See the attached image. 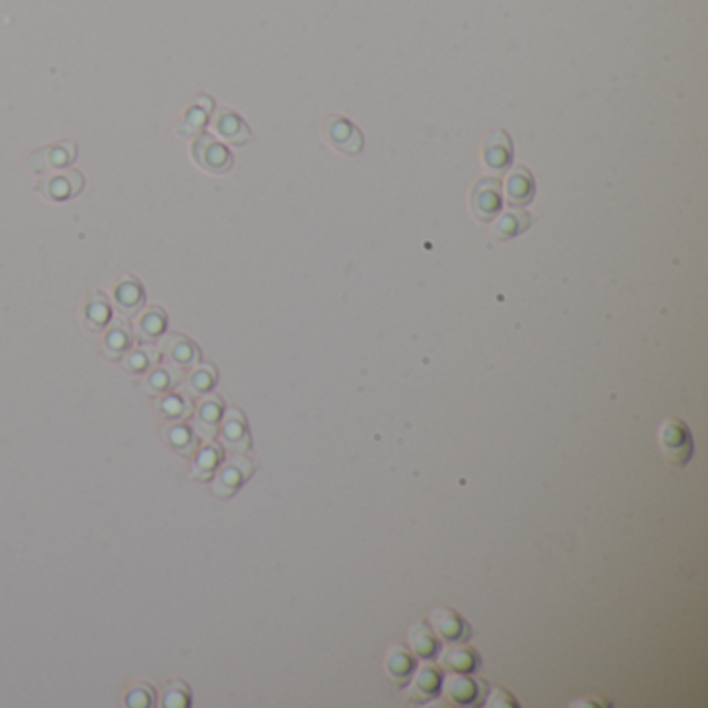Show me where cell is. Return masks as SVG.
<instances>
[{"label": "cell", "mask_w": 708, "mask_h": 708, "mask_svg": "<svg viewBox=\"0 0 708 708\" xmlns=\"http://www.w3.org/2000/svg\"><path fill=\"white\" fill-rule=\"evenodd\" d=\"M439 689H441L439 671L434 667H424L414 683V692H420L422 698H430V696L439 694Z\"/></svg>", "instance_id": "cell-22"}, {"label": "cell", "mask_w": 708, "mask_h": 708, "mask_svg": "<svg viewBox=\"0 0 708 708\" xmlns=\"http://www.w3.org/2000/svg\"><path fill=\"white\" fill-rule=\"evenodd\" d=\"M220 439H223V445L227 449H231V451H245V449L250 447V436L248 430H245V420L237 410L227 411L223 428H220Z\"/></svg>", "instance_id": "cell-9"}, {"label": "cell", "mask_w": 708, "mask_h": 708, "mask_svg": "<svg viewBox=\"0 0 708 708\" xmlns=\"http://www.w3.org/2000/svg\"><path fill=\"white\" fill-rule=\"evenodd\" d=\"M164 441L169 442L172 451L181 457H194L200 449V439L187 424L175 422L164 428Z\"/></svg>", "instance_id": "cell-7"}, {"label": "cell", "mask_w": 708, "mask_h": 708, "mask_svg": "<svg viewBox=\"0 0 708 708\" xmlns=\"http://www.w3.org/2000/svg\"><path fill=\"white\" fill-rule=\"evenodd\" d=\"M79 172L77 171H65L63 175H57V177H48L40 183V192L46 195L48 200H65V198H71V195L79 194V189H82L84 181H76L71 183L73 177H77Z\"/></svg>", "instance_id": "cell-10"}, {"label": "cell", "mask_w": 708, "mask_h": 708, "mask_svg": "<svg viewBox=\"0 0 708 708\" xmlns=\"http://www.w3.org/2000/svg\"><path fill=\"white\" fill-rule=\"evenodd\" d=\"M214 129H217L225 139H229L231 144H243V141L250 139L248 127L243 125L237 115L229 113V110H219L217 116H214Z\"/></svg>", "instance_id": "cell-13"}, {"label": "cell", "mask_w": 708, "mask_h": 708, "mask_svg": "<svg viewBox=\"0 0 708 708\" xmlns=\"http://www.w3.org/2000/svg\"><path fill=\"white\" fill-rule=\"evenodd\" d=\"M166 326V314L163 307H150L146 310L135 322V335H138L139 341L150 343L154 338H158L164 332Z\"/></svg>", "instance_id": "cell-12"}, {"label": "cell", "mask_w": 708, "mask_h": 708, "mask_svg": "<svg viewBox=\"0 0 708 708\" xmlns=\"http://www.w3.org/2000/svg\"><path fill=\"white\" fill-rule=\"evenodd\" d=\"M192 154L195 163L211 172H227L233 164L231 154L227 152V147L219 144L211 135H200L192 147Z\"/></svg>", "instance_id": "cell-2"}, {"label": "cell", "mask_w": 708, "mask_h": 708, "mask_svg": "<svg viewBox=\"0 0 708 708\" xmlns=\"http://www.w3.org/2000/svg\"><path fill=\"white\" fill-rule=\"evenodd\" d=\"M386 669H389V675L393 680H399V683H403L411 671H414V658H411L410 652L403 650V646H393L389 650V656H386Z\"/></svg>", "instance_id": "cell-15"}, {"label": "cell", "mask_w": 708, "mask_h": 708, "mask_svg": "<svg viewBox=\"0 0 708 708\" xmlns=\"http://www.w3.org/2000/svg\"><path fill=\"white\" fill-rule=\"evenodd\" d=\"M158 360H160V354H158L156 349L141 347V349L129 351L127 358H125V366H127L129 372L139 374V372L150 370L154 364H158Z\"/></svg>", "instance_id": "cell-17"}, {"label": "cell", "mask_w": 708, "mask_h": 708, "mask_svg": "<svg viewBox=\"0 0 708 708\" xmlns=\"http://www.w3.org/2000/svg\"><path fill=\"white\" fill-rule=\"evenodd\" d=\"M131 347H133L131 329H129L125 320H116V322H113V326L107 330V335H104V354H107L110 360H116L121 358L123 354H127Z\"/></svg>", "instance_id": "cell-11"}, {"label": "cell", "mask_w": 708, "mask_h": 708, "mask_svg": "<svg viewBox=\"0 0 708 708\" xmlns=\"http://www.w3.org/2000/svg\"><path fill=\"white\" fill-rule=\"evenodd\" d=\"M447 692L457 702H472L476 698V683L472 680H461V677H451L447 683Z\"/></svg>", "instance_id": "cell-24"}, {"label": "cell", "mask_w": 708, "mask_h": 708, "mask_svg": "<svg viewBox=\"0 0 708 708\" xmlns=\"http://www.w3.org/2000/svg\"><path fill=\"white\" fill-rule=\"evenodd\" d=\"M223 399L220 397H206L202 399L198 411H195V430L198 436L206 441H212L219 434V424L223 420Z\"/></svg>", "instance_id": "cell-5"}, {"label": "cell", "mask_w": 708, "mask_h": 708, "mask_svg": "<svg viewBox=\"0 0 708 708\" xmlns=\"http://www.w3.org/2000/svg\"><path fill=\"white\" fill-rule=\"evenodd\" d=\"M214 380H217V372H214L212 366H202L198 370H194L187 378V393L189 395H204L214 386Z\"/></svg>", "instance_id": "cell-20"}, {"label": "cell", "mask_w": 708, "mask_h": 708, "mask_svg": "<svg viewBox=\"0 0 708 708\" xmlns=\"http://www.w3.org/2000/svg\"><path fill=\"white\" fill-rule=\"evenodd\" d=\"M115 299H116V307H119L123 316H133V314H138L141 310V306H144L146 291L138 279L125 276V279H123L115 289Z\"/></svg>", "instance_id": "cell-6"}, {"label": "cell", "mask_w": 708, "mask_h": 708, "mask_svg": "<svg viewBox=\"0 0 708 708\" xmlns=\"http://www.w3.org/2000/svg\"><path fill=\"white\" fill-rule=\"evenodd\" d=\"M658 441H661V449L671 464L686 465L692 459L694 453V441L689 436V430L681 420H669L663 422L661 433H658Z\"/></svg>", "instance_id": "cell-1"}, {"label": "cell", "mask_w": 708, "mask_h": 708, "mask_svg": "<svg viewBox=\"0 0 708 708\" xmlns=\"http://www.w3.org/2000/svg\"><path fill=\"white\" fill-rule=\"evenodd\" d=\"M110 320V306L107 298L102 293H91V298L85 304V324H88L90 330H100L104 329Z\"/></svg>", "instance_id": "cell-14"}, {"label": "cell", "mask_w": 708, "mask_h": 708, "mask_svg": "<svg viewBox=\"0 0 708 708\" xmlns=\"http://www.w3.org/2000/svg\"><path fill=\"white\" fill-rule=\"evenodd\" d=\"M160 411L169 418V420H186L187 416H192V403H189L187 397H179V395H164L160 399Z\"/></svg>", "instance_id": "cell-18"}, {"label": "cell", "mask_w": 708, "mask_h": 708, "mask_svg": "<svg viewBox=\"0 0 708 708\" xmlns=\"http://www.w3.org/2000/svg\"><path fill=\"white\" fill-rule=\"evenodd\" d=\"M434 625L441 636L447 640H459L465 636V633H461V627H465V624L461 621L459 615H455L451 611H436Z\"/></svg>", "instance_id": "cell-19"}, {"label": "cell", "mask_w": 708, "mask_h": 708, "mask_svg": "<svg viewBox=\"0 0 708 708\" xmlns=\"http://www.w3.org/2000/svg\"><path fill=\"white\" fill-rule=\"evenodd\" d=\"M447 664L455 671H470L478 664H473V655L467 648H451L445 656Z\"/></svg>", "instance_id": "cell-26"}, {"label": "cell", "mask_w": 708, "mask_h": 708, "mask_svg": "<svg viewBox=\"0 0 708 708\" xmlns=\"http://www.w3.org/2000/svg\"><path fill=\"white\" fill-rule=\"evenodd\" d=\"M164 706L169 708H186L192 704V700H189V689L183 681H171L169 686H166V692H164V700H163Z\"/></svg>", "instance_id": "cell-23"}, {"label": "cell", "mask_w": 708, "mask_h": 708, "mask_svg": "<svg viewBox=\"0 0 708 708\" xmlns=\"http://www.w3.org/2000/svg\"><path fill=\"white\" fill-rule=\"evenodd\" d=\"M183 380V370L175 368L172 364H154L150 368V372L146 374L144 383H141V389H144L146 395L158 397L166 395L171 389H175Z\"/></svg>", "instance_id": "cell-4"}, {"label": "cell", "mask_w": 708, "mask_h": 708, "mask_svg": "<svg viewBox=\"0 0 708 708\" xmlns=\"http://www.w3.org/2000/svg\"><path fill=\"white\" fill-rule=\"evenodd\" d=\"M195 455H198V457H195L194 464V476L202 480L211 478L214 470H217V465L220 464V459H223V451H220V447L217 445H208Z\"/></svg>", "instance_id": "cell-16"}, {"label": "cell", "mask_w": 708, "mask_h": 708, "mask_svg": "<svg viewBox=\"0 0 708 708\" xmlns=\"http://www.w3.org/2000/svg\"><path fill=\"white\" fill-rule=\"evenodd\" d=\"M411 646H414V650L424 658L434 656L436 650H439L436 648V640L433 638L428 627H424V624H418L414 630H411Z\"/></svg>", "instance_id": "cell-21"}, {"label": "cell", "mask_w": 708, "mask_h": 708, "mask_svg": "<svg viewBox=\"0 0 708 708\" xmlns=\"http://www.w3.org/2000/svg\"><path fill=\"white\" fill-rule=\"evenodd\" d=\"M125 704L131 706V708H150V706H154V689L150 686H146V683H139V686H135L131 692L127 694Z\"/></svg>", "instance_id": "cell-25"}, {"label": "cell", "mask_w": 708, "mask_h": 708, "mask_svg": "<svg viewBox=\"0 0 708 708\" xmlns=\"http://www.w3.org/2000/svg\"><path fill=\"white\" fill-rule=\"evenodd\" d=\"M251 473V464L248 459H233L229 464H225L223 470L219 472L217 482H214V492L219 495L229 497L231 492H235L245 478Z\"/></svg>", "instance_id": "cell-8"}, {"label": "cell", "mask_w": 708, "mask_h": 708, "mask_svg": "<svg viewBox=\"0 0 708 708\" xmlns=\"http://www.w3.org/2000/svg\"><path fill=\"white\" fill-rule=\"evenodd\" d=\"M160 354L166 360V364H172L179 370H186V368H192L195 362L200 360V351L195 347V343L192 338L183 337V335H166L160 343Z\"/></svg>", "instance_id": "cell-3"}]
</instances>
